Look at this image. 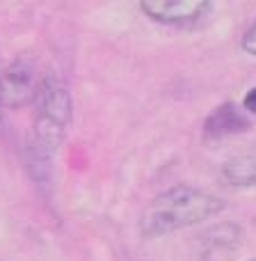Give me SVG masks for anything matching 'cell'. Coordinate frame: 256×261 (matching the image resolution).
<instances>
[{"mask_svg":"<svg viewBox=\"0 0 256 261\" xmlns=\"http://www.w3.org/2000/svg\"><path fill=\"white\" fill-rule=\"evenodd\" d=\"M222 181L229 188H254L256 186V147L234 156L222 165Z\"/></svg>","mask_w":256,"mask_h":261,"instance_id":"52a82bcc","label":"cell"},{"mask_svg":"<svg viewBox=\"0 0 256 261\" xmlns=\"http://www.w3.org/2000/svg\"><path fill=\"white\" fill-rule=\"evenodd\" d=\"M137 7L144 16L153 18L162 25L185 28L202 21L213 9V3L208 0H139Z\"/></svg>","mask_w":256,"mask_h":261,"instance_id":"277c9868","label":"cell"},{"mask_svg":"<svg viewBox=\"0 0 256 261\" xmlns=\"http://www.w3.org/2000/svg\"><path fill=\"white\" fill-rule=\"evenodd\" d=\"M243 106H245V110H247V113L256 115V87H252V90H249L247 94H245Z\"/></svg>","mask_w":256,"mask_h":261,"instance_id":"9c48e42d","label":"cell"},{"mask_svg":"<svg viewBox=\"0 0 256 261\" xmlns=\"http://www.w3.org/2000/svg\"><path fill=\"white\" fill-rule=\"evenodd\" d=\"M226 202L220 195L208 190L194 188L188 184H179L160 193L142 213L139 229L144 236L156 239L172 231L185 229V227L202 225L211 216L224 211Z\"/></svg>","mask_w":256,"mask_h":261,"instance_id":"6da1fadb","label":"cell"},{"mask_svg":"<svg viewBox=\"0 0 256 261\" xmlns=\"http://www.w3.org/2000/svg\"><path fill=\"white\" fill-rule=\"evenodd\" d=\"M252 124H249L247 115L240 113L238 106L234 101H226L220 108H215L204 122V138L206 140H224L229 135L245 133Z\"/></svg>","mask_w":256,"mask_h":261,"instance_id":"5b68a950","label":"cell"},{"mask_svg":"<svg viewBox=\"0 0 256 261\" xmlns=\"http://www.w3.org/2000/svg\"><path fill=\"white\" fill-rule=\"evenodd\" d=\"M41 78L37 76V64L32 58L23 55L16 58L3 71V106L5 108H21L25 103H32L39 94Z\"/></svg>","mask_w":256,"mask_h":261,"instance_id":"3957f363","label":"cell"},{"mask_svg":"<svg viewBox=\"0 0 256 261\" xmlns=\"http://www.w3.org/2000/svg\"><path fill=\"white\" fill-rule=\"evenodd\" d=\"M240 46H243V50L247 55H254L256 58V21L245 30L243 39H240Z\"/></svg>","mask_w":256,"mask_h":261,"instance_id":"ba28073f","label":"cell"},{"mask_svg":"<svg viewBox=\"0 0 256 261\" xmlns=\"http://www.w3.org/2000/svg\"><path fill=\"white\" fill-rule=\"evenodd\" d=\"M243 241V229L234 222H220L204 234V261H217V254H231Z\"/></svg>","mask_w":256,"mask_h":261,"instance_id":"8992f818","label":"cell"},{"mask_svg":"<svg viewBox=\"0 0 256 261\" xmlns=\"http://www.w3.org/2000/svg\"><path fill=\"white\" fill-rule=\"evenodd\" d=\"M249 261H256V259H249Z\"/></svg>","mask_w":256,"mask_h":261,"instance_id":"8fae6325","label":"cell"},{"mask_svg":"<svg viewBox=\"0 0 256 261\" xmlns=\"http://www.w3.org/2000/svg\"><path fill=\"white\" fill-rule=\"evenodd\" d=\"M3 71L5 69L0 67V87H3ZM3 110H5V106H3V94H0V122H3Z\"/></svg>","mask_w":256,"mask_h":261,"instance_id":"30bf717a","label":"cell"},{"mask_svg":"<svg viewBox=\"0 0 256 261\" xmlns=\"http://www.w3.org/2000/svg\"><path fill=\"white\" fill-rule=\"evenodd\" d=\"M35 128H32L30 158L35 163L50 161L58 147L62 144L64 130L71 119V96L64 83L55 73H46L41 78L39 94L35 99Z\"/></svg>","mask_w":256,"mask_h":261,"instance_id":"7a4b0ae2","label":"cell"}]
</instances>
